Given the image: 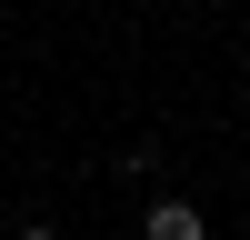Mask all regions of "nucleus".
Listing matches in <instances>:
<instances>
[{
    "label": "nucleus",
    "mask_w": 250,
    "mask_h": 240,
    "mask_svg": "<svg viewBox=\"0 0 250 240\" xmlns=\"http://www.w3.org/2000/svg\"><path fill=\"white\" fill-rule=\"evenodd\" d=\"M200 230H210V220H200L190 200H160V210H150V240H200Z\"/></svg>",
    "instance_id": "obj_1"
},
{
    "label": "nucleus",
    "mask_w": 250,
    "mask_h": 240,
    "mask_svg": "<svg viewBox=\"0 0 250 240\" xmlns=\"http://www.w3.org/2000/svg\"><path fill=\"white\" fill-rule=\"evenodd\" d=\"M20 240H60V230H20Z\"/></svg>",
    "instance_id": "obj_2"
}]
</instances>
